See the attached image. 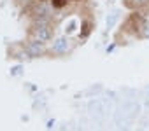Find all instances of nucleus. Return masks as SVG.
Returning a JSON list of instances; mask_svg holds the SVG:
<instances>
[{"label": "nucleus", "instance_id": "f257e3e1", "mask_svg": "<svg viewBox=\"0 0 149 131\" xmlns=\"http://www.w3.org/2000/svg\"><path fill=\"white\" fill-rule=\"evenodd\" d=\"M65 2H67V0H53V6L54 7H63Z\"/></svg>", "mask_w": 149, "mask_h": 131}]
</instances>
